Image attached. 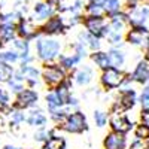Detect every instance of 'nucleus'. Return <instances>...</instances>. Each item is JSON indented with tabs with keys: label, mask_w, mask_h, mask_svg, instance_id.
<instances>
[{
	"label": "nucleus",
	"mask_w": 149,
	"mask_h": 149,
	"mask_svg": "<svg viewBox=\"0 0 149 149\" xmlns=\"http://www.w3.org/2000/svg\"><path fill=\"white\" fill-rule=\"evenodd\" d=\"M6 85L9 86V90H10L12 93H14V94H18L19 91H22L24 88H26V84L21 82V81H18V79H15V78H12Z\"/></svg>",
	"instance_id": "39"
},
{
	"label": "nucleus",
	"mask_w": 149,
	"mask_h": 149,
	"mask_svg": "<svg viewBox=\"0 0 149 149\" xmlns=\"http://www.w3.org/2000/svg\"><path fill=\"white\" fill-rule=\"evenodd\" d=\"M109 127H110L112 131L127 134L133 130L134 124L128 118V115L125 112H112L110 116H109Z\"/></svg>",
	"instance_id": "10"
},
{
	"label": "nucleus",
	"mask_w": 149,
	"mask_h": 149,
	"mask_svg": "<svg viewBox=\"0 0 149 149\" xmlns=\"http://www.w3.org/2000/svg\"><path fill=\"white\" fill-rule=\"evenodd\" d=\"M27 121V113L26 110H21V109H14L10 112V125L18 127L21 124H24Z\"/></svg>",
	"instance_id": "32"
},
{
	"label": "nucleus",
	"mask_w": 149,
	"mask_h": 149,
	"mask_svg": "<svg viewBox=\"0 0 149 149\" xmlns=\"http://www.w3.org/2000/svg\"><path fill=\"white\" fill-rule=\"evenodd\" d=\"M130 78L133 82L139 84V85H146L149 81V63L146 60H140L136 64L134 70L130 72Z\"/></svg>",
	"instance_id": "17"
},
{
	"label": "nucleus",
	"mask_w": 149,
	"mask_h": 149,
	"mask_svg": "<svg viewBox=\"0 0 149 149\" xmlns=\"http://www.w3.org/2000/svg\"><path fill=\"white\" fill-rule=\"evenodd\" d=\"M30 127H36V128H39V127H46V124H48V116L43 113V110L39 109V107H33L30 110V113L27 115V121H26Z\"/></svg>",
	"instance_id": "19"
},
{
	"label": "nucleus",
	"mask_w": 149,
	"mask_h": 149,
	"mask_svg": "<svg viewBox=\"0 0 149 149\" xmlns=\"http://www.w3.org/2000/svg\"><path fill=\"white\" fill-rule=\"evenodd\" d=\"M125 70L124 69H116V67H107L102 70L100 73V85L106 91L110 90H118L124 82L125 78Z\"/></svg>",
	"instance_id": "7"
},
{
	"label": "nucleus",
	"mask_w": 149,
	"mask_h": 149,
	"mask_svg": "<svg viewBox=\"0 0 149 149\" xmlns=\"http://www.w3.org/2000/svg\"><path fill=\"white\" fill-rule=\"evenodd\" d=\"M36 58L42 63H54L61 54V45L60 40H57L52 36H39L36 39Z\"/></svg>",
	"instance_id": "1"
},
{
	"label": "nucleus",
	"mask_w": 149,
	"mask_h": 149,
	"mask_svg": "<svg viewBox=\"0 0 149 149\" xmlns=\"http://www.w3.org/2000/svg\"><path fill=\"white\" fill-rule=\"evenodd\" d=\"M12 110H14V107H12V103H10V95L3 86H0V113L10 115Z\"/></svg>",
	"instance_id": "28"
},
{
	"label": "nucleus",
	"mask_w": 149,
	"mask_h": 149,
	"mask_svg": "<svg viewBox=\"0 0 149 149\" xmlns=\"http://www.w3.org/2000/svg\"><path fill=\"white\" fill-rule=\"evenodd\" d=\"M55 127L69 134H82L84 131H88V122H86V116L84 112L74 109L69 112L66 119L61 124H57Z\"/></svg>",
	"instance_id": "2"
},
{
	"label": "nucleus",
	"mask_w": 149,
	"mask_h": 149,
	"mask_svg": "<svg viewBox=\"0 0 149 149\" xmlns=\"http://www.w3.org/2000/svg\"><path fill=\"white\" fill-rule=\"evenodd\" d=\"M72 52L76 54V55H79L82 60L90 55V54H88V48H86L82 42H79V40H76V42L72 45Z\"/></svg>",
	"instance_id": "38"
},
{
	"label": "nucleus",
	"mask_w": 149,
	"mask_h": 149,
	"mask_svg": "<svg viewBox=\"0 0 149 149\" xmlns=\"http://www.w3.org/2000/svg\"><path fill=\"white\" fill-rule=\"evenodd\" d=\"M17 37L15 22H0V42L5 45L10 43Z\"/></svg>",
	"instance_id": "20"
},
{
	"label": "nucleus",
	"mask_w": 149,
	"mask_h": 149,
	"mask_svg": "<svg viewBox=\"0 0 149 149\" xmlns=\"http://www.w3.org/2000/svg\"><path fill=\"white\" fill-rule=\"evenodd\" d=\"M18 2H22V3H26V2H29V0H18Z\"/></svg>",
	"instance_id": "46"
},
{
	"label": "nucleus",
	"mask_w": 149,
	"mask_h": 149,
	"mask_svg": "<svg viewBox=\"0 0 149 149\" xmlns=\"http://www.w3.org/2000/svg\"><path fill=\"white\" fill-rule=\"evenodd\" d=\"M0 63H8V64H17L19 63V52H17L15 49H0Z\"/></svg>",
	"instance_id": "30"
},
{
	"label": "nucleus",
	"mask_w": 149,
	"mask_h": 149,
	"mask_svg": "<svg viewBox=\"0 0 149 149\" xmlns=\"http://www.w3.org/2000/svg\"><path fill=\"white\" fill-rule=\"evenodd\" d=\"M139 102V97L136 90H133L131 86H119V95L118 100L112 104L110 113L112 112H127L131 110Z\"/></svg>",
	"instance_id": "6"
},
{
	"label": "nucleus",
	"mask_w": 149,
	"mask_h": 149,
	"mask_svg": "<svg viewBox=\"0 0 149 149\" xmlns=\"http://www.w3.org/2000/svg\"><path fill=\"white\" fill-rule=\"evenodd\" d=\"M130 15V26H140L149 21V5L148 3H139L131 10H127Z\"/></svg>",
	"instance_id": "14"
},
{
	"label": "nucleus",
	"mask_w": 149,
	"mask_h": 149,
	"mask_svg": "<svg viewBox=\"0 0 149 149\" xmlns=\"http://www.w3.org/2000/svg\"><path fill=\"white\" fill-rule=\"evenodd\" d=\"M84 14L85 15H104V10L102 3H91L88 2L84 5Z\"/></svg>",
	"instance_id": "36"
},
{
	"label": "nucleus",
	"mask_w": 149,
	"mask_h": 149,
	"mask_svg": "<svg viewBox=\"0 0 149 149\" xmlns=\"http://www.w3.org/2000/svg\"><path fill=\"white\" fill-rule=\"evenodd\" d=\"M46 2L51 5V6H54L55 9H57V12H66V6H64V0H46Z\"/></svg>",
	"instance_id": "42"
},
{
	"label": "nucleus",
	"mask_w": 149,
	"mask_h": 149,
	"mask_svg": "<svg viewBox=\"0 0 149 149\" xmlns=\"http://www.w3.org/2000/svg\"><path fill=\"white\" fill-rule=\"evenodd\" d=\"M148 84H149V81H148Z\"/></svg>",
	"instance_id": "49"
},
{
	"label": "nucleus",
	"mask_w": 149,
	"mask_h": 149,
	"mask_svg": "<svg viewBox=\"0 0 149 149\" xmlns=\"http://www.w3.org/2000/svg\"><path fill=\"white\" fill-rule=\"evenodd\" d=\"M78 40L82 42L86 48H88V51H97V49L102 48V39L100 37H97L91 33H88L86 30H82L79 34H78Z\"/></svg>",
	"instance_id": "18"
},
{
	"label": "nucleus",
	"mask_w": 149,
	"mask_h": 149,
	"mask_svg": "<svg viewBox=\"0 0 149 149\" xmlns=\"http://www.w3.org/2000/svg\"><path fill=\"white\" fill-rule=\"evenodd\" d=\"M81 24L88 33L100 37V39H104L107 33L110 31V26H109V21L106 19V15H85L84 14Z\"/></svg>",
	"instance_id": "3"
},
{
	"label": "nucleus",
	"mask_w": 149,
	"mask_h": 149,
	"mask_svg": "<svg viewBox=\"0 0 149 149\" xmlns=\"http://www.w3.org/2000/svg\"><path fill=\"white\" fill-rule=\"evenodd\" d=\"M67 76L69 78H73L74 82H76V85L86 86V85L91 84V81L94 78V72L88 66H84L82 69H78V70H76V67H74L73 70H70V74L67 73Z\"/></svg>",
	"instance_id": "16"
},
{
	"label": "nucleus",
	"mask_w": 149,
	"mask_h": 149,
	"mask_svg": "<svg viewBox=\"0 0 149 149\" xmlns=\"http://www.w3.org/2000/svg\"><path fill=\"white\" fill-rule=\"evenodd\" d=\"M139 103L142 110V121H148L149 118V84L143 85L142 94L139 95Z\"/></svg>",
	"instance_id": "25"
},
{
	"label": "nucleus",
	"mask_w": 149,
	"mask_h": 149,
	"mask_svg": "<svg viewBox=\"0 0 149 149\" xmlns=\"http://www.w3.org/2000/svg\"><path fill=\"white\" fill-rule=\"evenodd\" d=\"M45 103H46V107L48 110H52V109H57V107H61L64 106L63 103H61V100L57 97V94L54 93V90H51L46 95H45Z\"/></svg>",
	"instance_id": "34"
},
{
	"label": "nucleus",
	"mask_w": 149,
	"mask_h": 149,
	"mask_svg": "<svg viewBox=\"0 0 149 149\" xmlns=\"http://www.w3.org/2000/svg\"><path fill=\"white\" fill-rule=\"evenodd\" d=\"M143 60H146L148 63H149V45L145 48V54H143Z\"/></svg>",
	"instance_id": "43"
},
{
	"label": "nucleus",
	"mask_w": 149,
	"mask_h": 149,
	"mask_svg": "<svg viewBox=\"0 0 149 149\" xmlns=\"http://www.w3.org/2000/svg\"><path fill=\"white\" fill-rule=\"evenodd\" d=\"M33 21L36 24H40L43 21H46L48 18H51L54 14H57V9L54 6H51L46 0H37L33 5Z\"/></svg>",
	"instance_id": "12"
},
{
	"label": "nucleus",
	"mask_w": 149,
	"mask_h": 149,
	"mask_svg": "<svg viewBox=\"0 0 149 149\" xmlns=\"http://www.w3.org/2000/svg\"><path fill=\"white\" fill-rule=\"evenodd\" d=\"M102 6H103V10H104L106 18L115 15L116 12H119V10L124 9V5H122L121 0H103Z\"/></svg>",
	"instance_id": "27"
},
{
	"label": "nucleus",
	"mask_w": 149,
	"mask_h": 149,
	"mask_svg": "<svg viewBox=\"0 0 149 149\" xmlns=\"http://www.w3.org/2000/svg\"><path fill=\"white\" fill-rule=\"evenodd\" d=\"M39 102V93L34 88L26 86L22 91H19L18 94H15V102L12 103L14 109H21V110H29L37 106Z\"/></svg>",
	"instance_id": "9"
},
{
	"label": "nucleus",
	"mask_w": 149,
	"mask_h": 149,
	"mask_svg": "<svg viewBox=\"0 0 149 149\" xmlns=\"http://www.w3.org/2000/svg\"><path fill=\"white\" fill-rule=\"evenodd\" d=\"M0 15H2V8H0Z\"/></svg>",
	"instance_id": "48"
},
{
	"label": "nucleus",
	"mask_w": 149,
	"mask_h": 149,
	"mask_svg": "<svg viewBox=\"0 0 149 149\" xmlns=\"http://www.w3.org/2000/svg\"><path fill=\"white\" fill-rule=\"evenodd\" d=\"M134 136L137 139H143V140H149V122L148 121H142L137 125L134 127Z\"/></svg>",
	"instance_id": "33"
},
{
	"label": "nucleus",
	"mask_w": 149,
	"mask_h": 149,
	"mask_svg": "<svg viewBox=\"0 0 149 149\" xmlns=\"http://www.w3.org/2000/svg\"><path fill=\"white\" fill-rule=\"evenodd\" d=\"M39 29L40 36H60V34H64L69 29V24L66 22V18L61 15V14H54L51 18H48L46 21H43L40 26H37Z\"/></svg>",
	"instance_id": "4"
},
{
	"label": "nucleus",
	"mask_w": 149,
	"mask_h": 149,
	"mask_svg": "<svg viewBox=\"0 0 149 149\" xmlns=\"http://www.w3.org/2000/svg\"><path fill=\"white\" fill-rule=\"evenodd\" d=\"M66 12H69V14H78V12H84V2H82V0H74L72 6H67Z\"/></svg>",
	"instance_id": "41"
},
{
	"label": "nucleus",
	"mask_w": 149,
	"mask_h": 149,
	"mask_svg": "<svg viewBox=\"0 0 149 149\" xmlns=\"http://www.w3.org/2000/svg\"><path fill=\"white\" fill-rule=\"evenodd\" d=\"M10 43H12V49H15L17 52H19V61H22L26 57L30 55V40L17 36Z\"/></svg>",
	"instance_id": "24"
},
{
	"label": "nucleus",
	"mask_w": 149,
	"mask_h": 149,
	"mask_svg": "<svg viewBox=\"0 0 149 149\" xmlns=\"http://www.w3.org/2000/svg\"><path fill=\"white\" fill-rule=\"evenodd\" d=\"M67 78V72L61 67L58 63H45L42 69L40 79L45 82L46 86H49V90L55 88L57 85H60L64 79Z\"/></svg>",
	"instance_id": "5"
},
{
	"label": "nucleus",
	"mask_w": 149,
	"mask_h": 149,
	"mask_svg": "<svg viewBox=\"0 0 149 149\" xmlns=\"http://www.w3.org/2000/svg\"><path fill=\"white\" fill-rule=\"evenodd\" d=\"M103 149H127V137L122 133L112 131L103 139Z\"/></svg>",
	"instance_id": "15"
},
{
	"label": "nucleus",
	"mask_w": 149,
	"mask_h": 149,
	"mask_svg": "<svg viewBox=\"0 0 149 149\" xmlns=\"http://www.w3.org/2000/svg\"><path fill=\"white\" fill-rule=\"evenodd\" d=\"M21 74L24 76V82H26V86H30V88H36L39 85V81H40V74H42V70L37 69L36 66H31V64H19V69Z\"/></svg>",
	"instance_id": "13"
},
{
	"label": "nucleus",
	"mask_w": 149,
	"mask_h": 149,
	"mask_svg": "<svg viewBox=\"0 0 149 149\" xmlns=\"http://www.w3.org/2000/svg\"><path fill=\"white\" fill-rule=\"evenodd\" d=\"M109 60H110V64L112 67H116V69H124V66H125V52L121 49V46H112L109 51Z\"/></svg>",
	"instance_id": "21"
},
{
	"label": "nucleus",
	"mask_w": 149,
	"mask_h": 149,
	"mask_svg": "<svg viewBox=\"0 0 149 149\" xmlns=\"http://www.w3.org/2000/svg\"><path fill=\"white\" fill-rule=\"evenodd\" d=\"M104 39L107 40L109 45L112 46H122V40H124V33L121 31H115V30H112L107 33V36L104 37Z\"/></svg>",
	"instance_id": "35"
},
{
	"label": "nucleus",
	"mask_w": 149,
	"mask_h": 149,
	"mask_svg": "<svg viewBox=\"0 0 149 149\" xmlns=\"http://www.w3.org/2000/svg\"><path fill=\"white\" fill-rule=\"evenodd\" d=\"M69 112H70L69 106H61V107H57V109H52V110H48V113H49V119L54 124H61L66 119Z\"/></svg>",
	"instance_id": "29"
},
{
	"label": "nucleus",
	"mask_w": 149,
	"mask_h": 149,
	"mask_svg": "<svg viewBox=\"0 0 149 149\" xmlns=\"http://www.w3.org/2000/svg\"><path fill=\"white\" fill-rule=\"evenodd\" d=\"M127 149H149V140H143V139H137V137H136L127 146Z\"/></svg>",
	"instance_id": "40"
},
{
	"label": "nucleus",
	"mask_w": 149,
	"mask_h": 149,
	"mask_svg": "<svg viewBox=\"0 0 149 149\" xmlns=\"http://www.w3.org/2000/svg\"><path fill=\"white\" fill-rule=\"evenodd\" d=\"M81 61H82V58L79 55H76V54H73V52L72 54H60V57L57 58V63L63 67L66 72L73 70L81 63Z\"/></svg>",
	"instance_id": "22"
},
{
	"label": "nucleus",
	"mask_w": 149,
	"mask_h": 149,
	"mask_svg": "<svg viewBox=\"0 0 149 149\" xmlns=\"http://www.w3.org/2000/svg\"><path fill=\"white\" fill-rule=\"evenodd\" d=\"M66 146H67L66 139L57 133L51 134L48 137V140L43 143V149H66Z\"/></svg>",
	"instance_id": "26"
},
{
	"label": "nucleus",
	"mask_w": 149,
	"mask_h": 149,
	"mask_svg": "<svg viewBox=\"0 0 149 149\" xmlns=\"http://www.w3.org/2000/svg\"><path fill=\"white\" fill-rule=\"evenodd\" d=\"M2 149H21V148H18V146H14V145H5Z\"/></svg>",
	"instance_id": "44"
},
{
	"label": "nucleus",
	"mask_w": 149,
	"mask_h": 149,
	"mask_svg": "<svg viewBox=\"0 0 149 149\" xmlns=\"http://www.w3.org/2000/svg\"><path fill=\"white\" fill-rule=\"evenodd\" d=\"M2 48H3V43H2V42H0V49H2Z\"/></svg>",
	"instance_id": "47"
},
{
	"label": "nucleus",
	"mask_w": 149,
	"mask_h": 149,
	"mask_svg": "<svg viewBox=\"0 0 149 149\" xmlns=\"http://www.w3.org/2000/svg\"><path fill=\"white\" fill-rule=\"evenodd\" d=\"M93 118H94V122H95V125L98 128L106 127L107 122H109V115L106 113V112H103V110H95L93 113Z\"/></svg>",
	"instance_id": "37"
},
{
	"label": "nucleus",
	"mask_w": 149,
	"mask_h": 149,
	"mask_svg": "<svg viewBox=\"0 0 149 149\" xmlns=\"http://www.w3.org/2000/svg\"><path fill=\"white\" fill-rule=\"evenodd\" d=\"M15 29H17V36L22 37L27 40H36L40 36L37 24H34L33 19H27L26 17H21L17 22H15Z\"/></svg>",
	"instance_id": "11"
},
{
	"label": "nucleus",
	"mask_w": 149,
	"mask_h": 149,
	"mask_svg": "<svg viewBox=\"0 0 149 149\" xmlns=\"http://www.w3.org/2000/svg\"><path fill=\"white\" fill-rule=\"evenodd\" d=\"M86 2H91V3H102L103 0H86Z\"/></svg>",
	"instance_id": "45"
},
{
	"label": "nucleus",
	"mask_w": 149,
	"mask_h": 149,
	"mask_svg": "<svg viewBox=\"0 0 149 149\" xmlns=\"http://www.w3.org/2000/svg\"><path fill=\"white\" fill-rule=\"evenodd\" d=\"M90 58H91V61H93V63H94L98 69H100V70H104V69H107V67H112L107 51H102V49L93 51V52L90 54Z\"/></svg>",
	"instance_id": "23"
},
{
	"label": "nucleus",
	"mask_w": 149,
	"mask_h": 149,
	"mask_svg": "<svg viewBox=\"0 0 149 149\" xmlns=\"http://www.w3.org/2000/svg\"><path fill=\"white\" fill-rule=\"evenodd\" d=\"M124 40L133 46L146 48L149 45V29L146 27V24L130 26L127 31L124 33Z\"/></svg>",
	"instance_id": "8"
},
{
	"label": "nucleus",
	"mask_w": 149,
	"mask_h": 149,
	"mask_svg": "<svg viewBox=\"0 0 149 149\" xmlns=\"http://www.w3.org/2000/svg\"><path fill=\"white\" fill-rule=\"evenodd\" d=\"M15 69L12 64L8 63H0V84H8L12 78H14Z\"/></svg>",
	"instance_id": "31"
}]
</instances>
